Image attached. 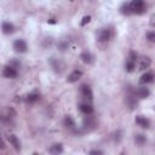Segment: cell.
<instances>
[{"label": "cell", "mask_w": 155, "mask_h": 155, "mask_svg": "<svg viewBox=\"0 0 155 155\" xmlns=\"http://www.w3.org/2000/svg\"><path fill=\"white\" fill-rule=\"evenodd\" d=\"M150 64H151V59H150V57H148V56H144V57H142L140 59H139V63H138V70H145L147 68H149L150 67Z\"/></svg>", "instance_id": "cell-9"}, {"label": "cell", "mask_w": 155, "mask_h": 155, "mask_svg": "<svg viewBox=\"0 0 155 155\" xmlns=\"http://www.w3.org/2000/svg\"><path fill=\"white\" fill-rule=\"evenodd\" d=\"M120 11H121L122 15H131L132 11H131V7H130V2L124 4V5L120 7Z\"/></svg>", "instance_id": "cell-22"}, {"label": "cell", "mask_w": 155, "mask_h": 155, "mask_svg": "<svg viewBox=\"0 0 155 155\" xmlns=\"http://www.w3.org/2000/svg\"><path fill=\"white\" fill-rule=\"evenodd\" d=\"M80 91H81V94H82V97L85 99H88L90 102L93 99V93H92V90H91V87L88 85H81Z\"/></svg>", "instance_id": "cell-7"}, {"label": "cell", "mask_w": 155, "mask_h": 155, "mask_svg": "<svg viewBox=\"0 0 155 155\" xmlns=\"http://www.w3.org/2000/svg\"><path fill=\"white\" fill-rule=\"evenodd\" d=\"M50 64H51V67L53 68V70H54V71H58V73H61V71H62V69H63V64H62L59 61L54 59L53 57L50 59Z\"/></svg>", "instance_id": "cell-17"}, {"label": "cell", "mask_w": 155, "mask_h": 155, "mask_svg": "<svg viewBox=\"0 0 155 155\" xmlns=\"http://www.w3.org/2000/svg\"><path fill=\"white\" fill-rule=\"evenodd\" d=\"M7 140H8V143L15 148V150H17V151L21 150V142H19V139H18L15 134H8V136H7Z\"/></svg>", "instance_id": "cell-11"}, {"label": "cell", "mask_w": 155, "mask_h": 155, "mask_svg": "<svg viewBox=\"0 0 155 155\" xmlns=\"http://www.w3.org/2000/svg\"><path fill=\"white\" fill-rule=\"evenodd\" d=\"M80 58H81V61H82L84 63H86V64H92V63H93V56H92L90 52H87V51L82 52V53L80 54Z\"/></svg>", "instance_id": "cell-16"}, {"label": "cell", "mask_w": 155, "mask_h": 155, "mask_svg": "<svg viewBox=\"0 0 155 155\" xmlns=\"http://www.w3.org/2000/svg\"><path fill=\"white\" fill-rule=\"evenodd\" d=\"M39 98H40V93L36 92V91H33V92H30V93L25 97V102L31 104V103H35L36 101H39Z\"/></svg>", "instance_id": "cell-15"}, {"label": "cell", "mask_w": 155, "mask_h": 155, "mask_svg": "<svg viewBox=\"0 0 155 155\" xmlns=\"http://www.w3.org/2000/svg\"><path fill=\"white\" fill-rule=\"evenodd\" d=\"M79 109H80V111L84 113L85 115H91V114L93 113V107H92L91 104H88V103H81V104L79 105Z\"/></svg>", "instance_id": "cell-13"}, {"label": "cell", "mask_w": 155, "mask_h": 155, "mask_svg": "<svg viewBox=\"0 0 155 155\" xmlns=\"http://www.w3.org/2000/svg\"><path fill=\"white\" fill-rule=\"evenodd\" d=\"M2 76L6 78V79H16L18 76V71H17L16 67H13V65L10 64V65L4 67V69H2Z\"/></svg>", "instance_id": "cell-4"}, {"label": "cell", "mask_w": 155, "mask_h": 155, "mask_svg": "<svg viewBox=\"0 0 155 155\" xmlns=\"http://www.w3.org/2000/svg\"><path fill=\"white\" fill-rule=\"evenodd\" d=\"M111 35H113V33H111L110 29H108V28H102V29H99L98 33H97V40H98L99 42H105V41H109V40H110Z\"/></svg>", "instance_id": "cell-3"}, {"label": "cell", "mask_w": 155, "mask_h": 155, "mask_svg": "<svg viewBox=\"0 0 155 155\" xmlns=\"http://www.w3.org/2000/svg\"><path fill=\"white\" fill-rule=\"evenodd\" d=\"M81 76H82V71H81V70H74V71H71V73L68 75L67 81L70 82V84H74V82H76L78 80H80Z\"/></svg>", "instance_id": "cell-10"}, {"label": "cell", "mask_w": 155, "mask_h": 155, "mask_svg": "<svg viewBox=\"0 0 155 155\" xmlns=\"http://www.w3.org/2000/svg\"><path fill=\"white\" fill-rule=\"evenodd\" d=\"M134 142H136L138 145H143V144H145L147 138H145V136H143V134H137V136L134 137Z\"/></svg>", "instance_id": "cell-23"}, {"label": "cell", "mask_w": 155, "mask_h": 155, "mask_svg": "<svg viewBox=\"0 0 155 155\" xmlns=\"http://www.w3.org/2000/svg\"><path fill=\"white\" fill-rule=\"evenodd\" d=\"M134 93L137 94V97H138V98L144 99V98H148V97H149L150 91H149L147 87H139V88H137V91H136Z\"/></svg>", "instance_id": "cell-14"}, {"label": "cell", "mask_w": 155, "mask_h": 155, "mask_svg": "<svg viewBox=\"0 0 155 155\" xmlns=\"http://www.w3.org/2000/svg\"><path fill=\"white\" fill-rule=\"evenodd\" d=\"M94 126H96L94 120H93L91 116H88V115H87V117L84 120V128H85V130H87V131H90V130H92Z\"/></svg>", "instance_id": "cell-18"}, {"label": "cell", "mask_w": 155, "mask_h": 155, "mask_svg": "<svg viewBox=\"0 0 155 155\" xmlns=\"http://www.w3.org/2000/svg\"><path fill=\"white\" fill-rule=\"evenodd\" d=\"M136 62H137V53L134 51H130L128 53V57L126 59V63H125V68H126V71L128 73H132L136 68Z\"/></svg>", "instance_id": "cell-2"}, {"label": "cell", "mask_w": 155, "mask_h": 155, "mask_svg": "<svg viewBox=\"0 0 155 155\" xmlns=\"http://www.w3.org/2000/svg\"><path fill=\"white\" fill-rule=\"evenodd\" d=\"M90 154H103V151H101V150H91Z\"/></svg>", "instance_id": "cell-27"}, {"label": "cell", "mask_w": 155, "mask_h": 155, "mask_svg": "<svg viewBox=\"0 0 155 155\" xmlns=\"http://www.w3.org/2000/svg\"><path fill=\"white\" fill-rule=\"evenodd\" d=\"M149 24H150L151 27H155V13H154V15H151L150 21H149Z\"/></svg>", "instance_id": "cell-26"}, {"label": "cell", "mask_w": 155, "mask_h": 155, "mask_svg": "<svg viewBox=\"0 0 155 155\" xmlns=\"http://www.w3.org/2000/svg\"><path fill=\"white\" fill-rule=\"evenodd\" d=\"M130 7H131L132 13L142 15L145 11V2H144V0H131Z\"/></svg>", "instance_id": "cell-1"}, {"label": "cell", "mask_w": 155, "mask_h": 155, "mask_svg": "<svg viewBox=\"0 0 155 155\" xmlns=\"http://www.w3.org/2000/svg\"><path fill=\"white\" fill-rule=\"evenodd\" d=\"M1 29H2V33L4 34H12L13 31H15V25L12 24V23H10V22H2V25H1Z\"/></svg>", "instance_id": "cell-12"}, {"label": "cell", "mask_w": 155, "mask_h": 155, "mask_svg": "<svg viewBox=\"0 0 155 155\" xmlns=\"http://www.w3.org/2000/svg\"><path fill=\"white\" fill-rule=\"evenodd\" d=\"M134 96H136V93H130V94H127V97H126V102H127V104H128V107H130L131 109H133V108L137 105V101H136Z\"/></svg>", "instance_id": "cell-20"}, {"label": "cell", "mask_w": 155, "mask_h": 155, "mask_svg": "<svg viewBox=\"0 0 155 155\" xmlns=\"http://www.w3.org/2000/svg\"><path fill=\"white\" fill-rule=\"evenodd\" d=\"M147 40L149 42L155 44V31H148L147 33Z\"/></svg>", "instance_id": "cell-24"}, {"label": "cell", "mask_w": 155, "mask_h": 155, "mask_svg": "<svg viewBox=\"0 0 155 155\" xmlns=\"http://www.w3.org/2000/svg\"><path fill=\"white\" fill-rule=\"evenodd\" d=\"M13 48L16 52H19V53H24L27 52L28 50V46H27V42L22 39H18V40H15L13 41Z\"/></svg>", "instance_id": "cell-5"}, {"label": "cell", "mask_w": 155, "mask_h": 155, "mask_svg": "<svg viewBox=\"0 0 155 155\" xmlns=\"http://www.w3.org/2000/svg\"><path fill=\"white\" fill-rule=\"evenodd\" d=\"M48 151H50L51 154H61V153L63 151V147H62L61 143H54V144H52V145L50 147Z\"/></svg>", "instance_id": "cell-19"}, {"label": "cell", "mask_w": 155, "mask_h": 155, "mask_svg": "<svg viewBox=\"0 0 155 155\" xmlns=\"http://www.w3.org/2000/svg\"><path fill=\"white\" fill-rule=\"evenodd\" d=\"M91 21V16H85L84 18H82V21H81V25H85L86 23H88Z\"/></svg>", "instance_id": "cell-25"}, {"label": "cell", "mask_w": 155, "mask_h": 155, "mask_svg": "<svg viewBox=\"0 0 155 155\" xmlns=\"http://www.w3.org/2000/svg\"><path fill=\"white\" fill-rule=\"evenodd\" d=\"M155 79V75L153 71H145L140 78H139V84L140 85H148L150 82H153Z\"/></svg>", "instance_id": "cell-6"}, {"label": "cell", "mask_w": 155, "mask_h": 155, "mask_svg": "<svg viewBox=\"0 0 155 155\" xmlns=\"http://www.w3.org/2000/svg\"><path fill=\"white\" fill-rule=\"evenodd\" d=\"M134 121H136V124H137L138 126H140L142 128H149V126H150V121H149V119H147V117L143 116V115H138V116H136Z\"/></svg>", "instance_id": "cell-8"}, {"label": "cell", "mask_w": 155, "mask_h": 155, "mask_svg": "<svg viewBox=\"0 0 155 155\" xmlns=\"http://www.w3.org/2000/svg\"><path fill=\"white\" fill-rule=\"evenodd\" d=\"M64 125H65V127H68V128H75V121H74V119L70 116V115H67L65 117H64Z\"/></svg>", "instance_id": "cell-21"}]
</instances>
